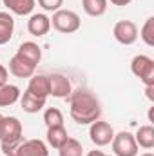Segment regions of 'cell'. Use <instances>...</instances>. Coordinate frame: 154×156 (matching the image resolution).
<instances>
[{
  "label": "cell",
  "instance_id": "1",
  "mask_svg": "<svg viewBox=\"0 0 154 156\" xmlns=\"http://www.w3.org/2000/svg\"><path fill=\"white\" fill-rule=\"evenodd\" d=\"M69 115L80 125H91L100 120V100L87 89H76L69 94Z\"/></svg>",
  "mask_w": 154,
  "mask_h": 156
},
{
  "label": "cell",
  "instance_id": "2",
  "mask_svg": "<svg viewBox=\"0 0 154 156\" xmlns=\"http://www.w3.org/2000/svg\"><path fill=\"white\" fill-rule=\"evenodd\" d=\"M24 142L22 122L15 116H2L0 120V149L4 156H15Z\"/></svg>",
  "mask_w": 154,
  "mask_h": 156
},
{
  "label": "cell",
  "instance_id": "3",
  "mask_svg": "<svg viewBox=\"0 0 154 156\" xmlns=\"http://www.w3.org/2000/svg\"><path fill=\"white\" fill-rule=\"evenodd\" d=\"M51 26H53L58 33L71 35V33H76L78 29H80L82 20H80L78 13L71 11V9H58V11L53 13Z\"/></svg>",
  "mask_w": 154,
  "mask_h": 156
},
{
  "label": "cell",
  "instance_id": "4",
  "mask_svg": "<svg viewBox=\"0 0 154 156\" xmlns=\"http://www.w3.org/2000/svg\"><path fill=\"white\" fill-rule=\"evenodd\" d=\"M131 71L143 85H154V60L147 55H136L131 60Z\"/></svg>",
  "mask_w": 154,
  "mask_h": 156
},
{
  "label": "cell",
  "instance_id": "5",
  "mask_svg": "<svg viewBox=\"0 0 154 156\" xmlns=\"http://www.w3.org/2000/svg\"><path fill=\"white\" fill-rule=\"evenodd\" d=\"M111 145L114 156H138V144L134 140V134L129 131H121L114 134Z\"/></svg>",
  "mask_w": 154,
  "mask_h": 156
},
{
  "label": "cell",
  "instance_id": "6",
  "mask_svg": "<svg viewBox=\"0 0 154 156\" xmlns=\"http://www.w3.org/2000/svg\"><path fill=\"white\" fill-rule=\"evenodd\" d=\"M89 138L91 142L96 145V147H105L113 142L114 138V129L111 127L109 122H102V120H96L91 123V129H89Z\"/></svg>",
  "mask_w": 154,
  "mask_h": 156
},
{
  "label": "cell",
  "instance_id": "7",
  "mask_svg": "<svg viewBox=\"0 0 154 156\" xmlns=\"http://www.w3.org/2000/svg\"><path fill=\"white\" fill-rule=\"evenodd\" d=\"M113 35L121 45H132L138 40V27L132 20H120L113 27Z\"/></svg>",
  "mask_w": 154,
  "mask_h": 156
},
{
  "label": "cell",
  "instance_id": "8",
  "mask_svg": "<svg viewBox=\"0 0 154 156\" xmlns=\"http://www.w3.org/2000/svg\"><path fill=\"white\" fill-rule=\"evenodd\" d=\"M35 69H37V66L31 64L29 60H26L18 53L9 60V73L16 78H31L35 75Z\"/></svg>",
  "mask_w": 154,
  "mask_h": 156
},
{
  "label": "cell",
  "instance_id": "9",
  "mask_svg": "<svg viewBox=\"0 0 154 156\" xmlns=\"http://www.w3.org/2000/svg\"><path fill=\"white\" fill-rule=\"evenodd\" d=\"M73 93L69 78L64 75H49V96L54 98H69Z\"/></svg>",
  "mask_w": 154,
  "mask_h": 156
},
{
  "label": "cell",
  "instance_id": "10",
  "mask_svg": "<svg viewBox=\"0 0 154 156\" xmlns=\"http://www.w3.org/2000/svg\"><path fill=\"white\" fill-rule=\"evenodd\" d=\"M49 29H51V18L47 16V15H44V13H35V15H31L29 16V20H27V31L33 35V37H45L47 33H49Z\"/></svg>",
  "mask_w": 154,
  "mask_h": 156
},
{
  "label": "cell",
  "instance_id": "11",
  "mask_svg": "<svg viewBox=\"0 0 154 156\" xmlns=\"http://www.w3.org/2000/svg\"><path fill=\"white\" fill-rule=\"evenodd\" d=\"M15 156H49V151L42 140L33 138V140H24L20 147L16 149Z\"/></svg>",
  "mask_w": 154,
  "mask_h": 156
},
{
  "label": "cell",
  "instance_id": "12",
  "mask_svg": "<svg viewBox=\"0 0 154 156\" xmlns=\"http://www.w3.org/2000/svg\"><path fill=\"white\" fill-rule=\"evenodd\" d=\"M26 91H29L31 94H35L38 98L47 100V96H49V76L47 75H33Z\"/></svg>",
  "mask_w": 154,
  "mask_h": 156
},
{
  "label": "cell",
  "instance_id": "13",
  "mask_svg": "<svg viewBox=\"0 0 154 156\" xmlns=\"http://www.w3.org/2000/svg\"><path fill=\"white\" fill-rule=\"evenodd\" d=\"M20 105H22V109L26 111V113H29V115H35V113H40L44 107H45V98H38V96H35V94H31L29 91H24L22 94H20Z\"/></svg>",
  "mask_w": 154,
  "mask_h": 156
},
{
  "label": "cell",
  "instance_id": "14",
  "mask_svg": "<svg viewBox=\"0 0 154 156\" xmlns=\"http://www.w3.org/2000/svg\"><path fill=\"white\" fill-rule=\"evenodd\" d=\"M15 31V18L7 11H0V45H5L13 38Z\"/></svg>",
  "mask_w": 154,
  "mask_h": 156
},
{
  "label": "cell",
  "instance_id": "15",
  "mask_svg": "<svg viewBox=\"0 0 154 156\" xmlns=\"http://www.w3.org/2000/svg\"><path fill=\"white\" fill-rule=\"evenodd\" d=\"M2 2L13 15H18V16L31 15L37 4V0H2Z\"/></svg>",
  "mask_w": 154,
  "mask_h": 156
},
{
  "label": "cell",
  "instance_id": "16",
  "mask_svg": "<svg viewBox=\"0 0 154 156\" xmlns=\"http://www.w3.org/2000/svg\"><path fill=\"white\" fill-rule=\"evenodd\" d=\"M20 89L13 83H4L0 87V107H9L15 105L20 100Z\"/></svg>",
  "mask_w": 154,
  "mask_h": 156
},
{
  "label": "cell",
  "instance_id": "17",
  "mask_svg": "<svg viewBox=\"0 0 154 156\" xmlns=\"http://www.w3.org/2000/svg\"><path fill=\"white\" fill-rule=\"evenodd\" d=\"M16 53L22 55L26 60H29L35 66H38L40 60H42V49H40L38 44H35V42H22Z\"/></svg>",
  "mask_w": 154,
  "mask_h": 156
},
{
  "label": "cell",
  "instance_id": "18",
  "mask_svg": "<svg viewBox=\"0 0 154 156\" xmlns=\"http://www.w3.org/2000/svg\"><path fill=\"white\" fill-rule=\"evenodd\" d=\"M134 140L138 144V147H143V149H152L154 147V127L149 125H142L138 127L136 134H134Z\"/></svg>",
  "mask_w": 154,
  "mask_h": 156
},
{
  "label": "cell",
  "instance_id": "19",
  "mask_svg": "<svg viewBox=\"0 0 154 156\" xmlns=\"http://www.w3.org/2000/svg\"><path fill=\"white\" fill-rule=\"evenodd\" d=\"M69 138L67 131L64 125H54V127H47V144L53 149H58L65 140Z\"/></svg>",
  "mask_w": 154,
  "mask_h": 156
},
{
  "label": "cell",
  "instance_id": "20",
  "mask_svg": "<svg viewBox=\"0 0 154 156\" xmlns=\"http://www.w3.org/2000/svg\"><path fill=\"white\" fill-rule=\"evenodd\" d=\"M109 0H82V7L89 16H102L107 11Z\"/></svg>",
  "mask_w": 154,
  "mask_h": 156
},
{
  "label": "cell",
  "instance_id": "21",
  "mask_svg": "<svg viewBox=\"0 0 154 156\" xmlns=\"http://www.w3.org/2000/svg\"><path fill=\"white\" fill-rule=\"evenodd\" d=\"M58 154L60 156H83V147L76 138H67L60 147H58Z\"/></svg>",
  "mask_w": 154,
  "mask_h": 156
},
{
  "label": "cell",
  "instance_id": "22",
  "mask_svg": "<svg viewBox=\"0 0 154 156\" xmlns=\"http://www.w3.org/2000/svg\"><path fill=\"white\" fill-rule=\"evenodd\" d=\"M44 122L47 127H54V125H64V115L58 107H47L44 111Z\"/></svg>",
  "mask_w": 154,
  "mask_h": 156
},
{
  "label": "cell",
  "instance_id": "23",
  "mask_svg": "<svg viewBox=\"0 0 154 156\" xmlns=\"http://www.w3.org/2000/svg\"><path fill=\"white\" fill-rule=\"evenodd\" d=\"M140 37H142V40H143L149 47L154 45V16H149V18L145 20V24L142 26Z\"/></svg>",
  "mask_w": 154,
  "mask_h": 156
},
{
  "label": "cell",
  "instance_id": "24",
  "mask_svg": "<svg viewBox=\"0 0 154 156\" xmlns=\"http://www.w3.org/2000/svg\"><path fill=\"white\" fill-rule=\"evenodd\" d=\"M40 7L42 9H45V11H58V9H62V4H64V0H38Z\"/></svg>",
  "mask_w": 154,
  "mask_h": 156
},
{
  "label": "cell",
  "instance_id": "25",
  "mask_svg": "<svg viewBox=\"0 0 154 156\" xmlns=\"http://www.w3.org/2000/svg\"><path fill=\"white\" fill-rule=\"evenodd\" d=\"M4 83H7V69L0 64V87H2Z\"/></svg>",
  "mask_w": 154,
  "mask_h": 156
},
{
  "label": "cell",
  "instance_id": "26",
  "mask_svg": "<svg viewBox=\"0 0 154 156\" xmlns=\"http://www.w3.org/2000/svg\"><path fill=\"white\" fill-rule=\"evenodd\" d=\"M145 93H147V98L154 102V85H145Z\"/></svg>",
  "mask_w": 154,
  "mask_h": 156
},
{
  "label": "cell",
  "instance_id": "27",
  "mask_svg": "<svg viewBox=\"0 0 154 156\" xmlns=\"http://www.w3.org/2000/svg\"><path fill=\"white\" fill-rule=\"evenodd\" d=\"M132 0H111V4L113 5H129Z\"/></svg>",
  "mask_w": 154,
  "mask_h": 156
},
{
  "label": "cell",
  "instance_id": "28",
  "mask_svg": "<svg viewBox=\"0 0 154 156\" xmlns=\"http://www.w3.org/2000/svg\"><path fill=\"white\" fill-rule=\"evenodd\" d=\"M87 156H111V154H105L103 151H96V149H94V151H89Z\"/></svg>",
  "mask_w": 154,
  "mask_h": 156
},
{
  "label": "cell",
  "instance_id": "29",
  "mask_svg": "<svg viewBox=\"0 0 154 156\" xmlns=\"http://www.w3.org/2000/svg\"><path fill=\"white\" fill-rule=\"evenodd\" d=\"M140 156H154L152 153H143V154H140Z\"/></svg>",
  "mask_w": 154,
  "mask_h": 156
},
{
  "label": "cell",
  "instance_id": "30",
  "mask_svg": "<svg viewBox=\"0 0 154 156\" xmlns=\"http://www.w3.org/2000/svg\"><path fill=\"white\" fill-rule=\"evenodd\" d=\"M0 120H2V115H0Z\"/></svg>",
  "mask_w": 154,
  "mask_h": 156
}]
</instances>
